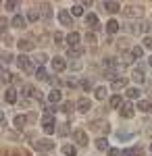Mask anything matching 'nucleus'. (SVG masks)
Instances as JSON below:
<instances>
[{
  "label": "nucleus",
  "instance_id": "nucleus-30",
  "mask_svg": "<svg viewBox=\"0 0 152 156\" xmlns=\"http://www.w3.org/2000/svg\"><path fill=\"white\" fill-rule=\"evenodd\" d=\"M71 15H73V17H79V15H83V4H75V6L71 9Z\"/></svg>",
  "mask_w": 152,
  "mask_h": 156
},
{
  "label": "nucleus",
  "instance_id": "nucleus-33",
  "mask_svg": "<svg viewBox=\"0 0 152 156\" xmlns=\"http://www.w3.org/2000/svg\"><path fill=\"white\" fill-rule=\"evenodd\" d=\"M46 69H44V67H38V71H35V77H38V79H46Z\"/></svg>",
  "mask_w": 152,
  "mask_h": 156
},
{
  "label": "nucleus",
  "instance_id": "nucleus-50",
  "mask_svg": "<svg viewBox=\"0 0 152 156\" xmlns=\"http://www.w3.org/2000/svg\"><path fill=\"white\" fill-rule=\"evenodd\" d=\"M148 65H150V67H152V56H150V58H148Z\"/></svg>",
  "mask_w": 152,
  "mask_h": 156
},
{
  "label": "nucleus",
  "instance_id": "nucleus-24",
  "mask_svg": "<svg viewBox=\"0 0 152 156\" xmlns=\"http://www.w3.org/2000/svg\"><path fill=\"white\" fill-rule=\"evenodd\" d=\"M85 23L92 25L94 29H96V27H98V17H96V15H92V12H90V15H85Z\"/></svg>",
  "mask_w": 152,
  "mask_h": 156
},
{
  "label": "nucleus",
  "instance_id": "nucleus-11",
  "mask_svg": "<svg viewBox=\"0 0 152 156\" xmlns=\"http://www.w3.org/2000/svg\"><path fill=\"white\" fill-rule=\"evenodd\" d=\"M121 117H123V119H131V117H133V104H123Z\"/></svg>",
  "mask_w": 152,
  "mask_h": 156
},
{
  "label": "nucleus",
  "instance_id": "nucleus-39",
  "mask_svg": "<svg viewBox=\"0 0 152 156\" xmlns=\"http://www.w3.org/2000/svg\"><path fill=\"white\" fill-rule=\"evenodd\" d=\"M60 110H63V112H71V110H73V104H71V102H65V104L60 106Z\"/></svg>",
  "mask_w": 152,
  "mask_h": 156
},
{
  "label": "nucleus",
  "instance_id": "nucleus-27",
  "mask_svg": "<svg viewBox=\"0 0 152 156\" xmlns=\"http://www.w3.org/2000/svg\"><path fill=\"white\" fill-rule=\"evenodd\" d=\"M138 108H140L142 112H148V110L152 108V104L148 102V100H140V102H138Z\"/></svg>",
  "mask_w": 152,
  "mask_h": 156
},
{
  "label": "nucleus",
  "instance_id": "nucleus-4",
  "mask_svg": "<svg viewBox=\"0 0 152 156\" xmlns=\"http://www.w3.org/2000/svg\"><path fill=\"white\" fill-rule=\"evenodd\" d=\"M79 40H81V36H79L77 31H71V34H67V40H65V42H67L69 48H77V46H79Z\"/></svg>",
  "mask_w": 152,
  "mask_h": 156
},
{
  "label": "nucleus",
  "instance_id": "nucleus-45",
  "mask_svg": "<svg viewBox=\"0 0 152 156\" xmlns=\"http://www.w3.org/2000/svg\"><path fill=\"white\" fill-rule=\"evenodd\" d=\"M117 137H119V140H129L131 135H129V133H123V131H119V133H117Z\"/></svg>",
  "mask_w": 152,
  "mask_h": 156
},
{
  "label": "nucleus",
  "instance_id": "nucleus-19",
  "mask_svg": "<svg viewBox=\"0 0 152 156\" xmlns=\"http://www.w3.org/2000/svg\"><path fill=\"white\" fill-rule=\"evenodd\" d=\"M102 6H104L108 12H117L119 9H121V6H119V2H108V0H106V2H102Z\"/></svg>",
  "mask_w": 152,
  "mask_h": 156
},
{
  "label": "nucleus",
  "instance_id": "nucleus-47",
  "mask_svg": "<svg viewBox=\"0 0 152 156\" xmlns=\"http://www.w3.org/2000/svg\"><path fill=\"white\" fill-rule=\"evenodd\" d=\"M67 85H69V87H75V85H77V81L71 77V79H67Z\"/></svg>",
  "mask_w": 152,
  "mask_h": 156
},
{
  "label": "nucleus",
  "instance_id": "nucleus-51",
  "mask_svg": "<svg viewBox=\"0 0 152 156\" xmlns=\"http://www.w3.org/2000/svg\"><path fill=\"white\" fill-rule=\"evenodd\" d=\"M150 152H152V144H150Z\"/></svg>",
  "mask_w": 152,
  "mask_h": 156
},
{
  "label": "nucleus",
  "instance_id": "nucleus-37",
  "mask_svg": "<svg viewBox=\"0 0 152 156\" xmlns=\"http://www.w3.org/2000/svg\"><path fill=\"white\" fill-rule=\"evenodd\" d=\"M2 81H4V83H11V81H13V77H11V73L6 71V69H4V71H2Z\"/></svg>",
  "mask_w": 152,
  "mask_h": 156
},
{
  "label": "nucleus",
  "instance_id": "nucleus-15",
  "mask_svg": "<svg viewBox=\"0 0 152 156\" xmlns=\"http://www.w3.org/2000/svg\"><path fill=\"white\" fill-rule=\"evenodd\" d=\"M13 27H15V29H23L25 27V19L21 15H15V17H13Z\"/></svg>",
  "mask_w": 152,
  "mask_h": 156
},
{
  "label": "nucleus",
  "instance_id": "nucleus-28",
  "mask_svg": "<svg viewBox=\"0 0 152 156\" xmlns=\"http://www.w3.org/2000/svg\"><path fill=\"white\" fill-rule=\"evenodd\" d=\"M127 98L138 100V98H140V90H138V87H129V90H127Z\"/></svg>",
  "mask_w": 152,
  "mask_h": 156
},
{
  "label": "nucleus",
  "instance_id": "nucleus-17",
  "mask_svg": "<svg viewBox=\"0 0 152 156\" xmlns=\"http://www.w3.org/2000/svg\"><path fill=\"white\" fill-rule=\"evenodd\" d=\"M102 67H104L106 71H113V69L117 67V58H110V56L104 58V60H102Z\"/></svg>",
  "mask_w": 152,
  "mask_h": 156
},
{
  "label": "nucleus",
  "instance_id": "nucleus-42",
  "mask_svg": "<svg viewBox=\"0 0 152 156\" xmlns=\"http://www.w3.org/2000/svg\"><path fill=\"white\" fill-rule=\"evenodd\" d=\"M54 44H56V46L63 44V34H54Z\"/></svg>",
  "mask_w": 152,
  "mask_h": 156
},
{
  "label": "nucleus",
  "instance_id": "nucleus-48",
  "mask_svg": "<svg viewBox=\"0 0 152 156\" xmlns=\"http://www.w3.org/2000/svg\"><path fill=\"white\" fill-rule=\"evenodd\" d=\"M85 40H88V42H96V36H94V34H88Z\"/></svg>",
  "mask_w": 152,
  "mask_h": 156
},
{
  "label": "nucleus",
  "instance_id": "nucleus-43",
  "mask_svg": "<svg viewBox=\"0 0 152 156\" xmlns=\"http://www.w3.org/2000/svg\"><path fill=\"white\" fill-rule=\"evenodd\" d=\"M108 156H121V150H117V148H110V150H108Z\"/></svg>",
  "mask_w": 152,
  "mask_h": 156
},
{
  "label": "nucleus",
  "instance_id": "nucleus-23",
  "mask_svg": "<svg viewBox=\"0 0 152 156\" xmlns=\"http://www.w3.org/2000/svg\"><path fill=\"white\" fill-rule=\"evenodd\" d=\"M129 54H131V58H133V60H138V58H142V54H144V50H142V46H133Z\"/></svg>",
  "mask_w": 152,
  "mask_h": 156
},
{
  "label": "nucleus",
  "instance_id": "nucleus-26",
  "mask_svg": "<svg viewBox=\"0 0 152 156\" xmlns=\"http://www.w3.org/2000/svg\"><path fill=\"white\" fill-rule=\"evenodd\" d=\"M27 19H29V21H38V19H40V11H38V9H29V11H27Z\"/></svg>",
  "mask_w": 152,
  "mask_h": 156
},
{
  "label": "nucleus",
  "instance_id": "nucleus-44",
  "mask_svg": "<svg viewBox=\"0 0 152 156\" xmlns=\"http://www.w3.org/2000/svg\"><path fill=\"white\" fill-rule=\"evenodd\" d=\"M11 54H9V52H4V54H2V62H4V65H6V62H11Z\"/></svg>",
  "mask_w": 152,
  "mask_h": 156
},
{
  "label": "nucleus",
  "instance_id": "nucleus-14",
  "mask_svg": "<svg viewBox=\"0 0 152 156\" xmlns=\"http://www.w3.org/2000/svg\"><path fill=\"white\" fill-rule=\"evenodd\" d=\"M13 123H15V127H17V129H23L25 123H27V117H25V115H17V117L13 119Z\"/></svg>",
  "mask_w": 152,
  "mask_h": 156
},
{
  "label": "nucleus",
  "instance_id": "nucleus-25",
  "mask_svg": "<svg viewBox=\"0 0 152 156\" xmlns=\"http://www.w3.org/2000/svg\"><path fill=\"white\" fill-rule=\"evenodd\" d=\"M94 98H96V100H104L106 98V87H96V90H94Z\"/></svg>",
  "mask_w": 152,
  "mask_h": 156
},
{
  "label": "nucleus",
  "instance_id": "nucleus-8",
  "mask_svg": "<svg viewBox=\"0 0 152 156\" xmlns=\"http://www.w3.org/2000/svg\"><path fill=\"white\" fill-rule=\"evenodd\" d=\"M90 108H92L90 98H79V102H77V110H79V112H88Z\"/></svg>",
  "mask_w": 152,
  "mask_h": 156
},
{
  "label": "nucleus",
  "instance_id": "nucleus-10",
  "mask_svg": "<svg viewBox=\"0 0 152 156\" xmlns=\"http://www.w3.org/2000/svg\"><path fill=\"white\" fill-rule=\"evenodd\" d=\"M108 104H110V108H123V98L119 96V94H115V96H110Z\"/></svg>",
  "mask_w": 152,
  "mask_h": 156
},
{
  "label": "nucleus",
  "instance_id": "nucleus-29",
  "mask_svg": "<svg viewBox=\"0 0 152 156\" xmlns=\"http://www.w3.org/2000/svg\"><path fill=\"white\" fill-rule=\"evenodd\" d=\"M63 154H65V156H75V146L65 144V146H63Z\"/></svg>",
  "mask_w": 152,
  "mask_h": 156
},
{
  "label": "nucleus",
  "instance_id": "nucleus-16",
  "mask_svg": "<svg viewBox=\"0 0 152 156\" xmlns=\"http://www.w3.org/2000/svg\"><path fill=\"white\" fill-rule=\"evenodd\" d=\"M119 27H121V25H119L115 19H110V21L106 23V31H108V34L113 36V34H117V31H119Z\"/></svg>",
  "mask_w": 152,
  "mask_h": 156
},
{
  "label": "nucleus",
  "instance_id": "nucleus-5",
  "mask_svg": "<svg viewBox=\"0 0 152 156\" xmlns=\"http://www.w3.org/2000/svg\"><path fill=\"white\" fill-rule=\"evenodd\" d=\"M73 140H75L79 146L85 148V146H88V133L83 131V129H77V131H73Z\"/></svg>",
  "mask_w": 152,
  "mask_h": 156
},
{
  "label": "nucleus",
  "instance_id": "nucleus-46",
  "mask_svg": "<svg viewBox=\"0 0 152 156\" xmlns=\"http://www.w3.org/2000/svg\"><path fill=\"white\" fill-rule=\"evenodd\" d=\"M129 31H131V34H138L140 27H138V25H129Z\"/></svg>",
  "mask_w": 152,
  "mask_h": 156
},
{
  "label": "nucleus",
  "instance_id": "nucleus-7",
  "mask_svg": "<svg viewBox=\"0 0 152 156\" xmlns=\"http://www.w3.org/2000/svg\"><path fill=\"white\" fill-rule=\"evenodd\" d=\"M52 69H54V71H65V69H67V60L63 58V56H54V58H52Z\"/></svg>",
  "mask_w": 152,
  "mask_h": 156
},
{
  "label": "nucleus",
  "instance_id": "nucleus-22",
  "mask_svg": "<svg viewBox=\"0 0 152 156\" xmlns=\"http://www.w3.org/2000/svg\"><path fill=\"white\" fill-rule=\"evenodd\" d=\"M96 148H98V150H106V152L110 150V148H108V142H106V137H98V140H96Z\"/></svg>",
  "mask_w": 152,
  "mask_h": 156
},
{
  "label": "nucleus",
  "instance_id": "nucleus-40",
  "mask_svg": "<svg viewBox=\"0 0 152 156\" xmlns=\"http://www.w3.org/2000/svg\"><path fill=\"white\" fill-rule=\"evenodd\" d=\"M83 87V90H90V87H92V81H90V79H81V83H79Z\"/></svg>",
  "mask_w": 152,
  "mask_h": 156
},
{
  "label": "nucleus",
  "instance_id": "nucleus-38",
  "mask_svg": "<svg viewBox=\"0 0 152 156\" xmlns=\"http://www.w3.org/2000/svg\"><path fill=\"white\" fill-rule=\"evenodd\" d=\"M144 48L152 50V37H150V36H146V37H144Z\"/></svg>",
  "mask_w": 152,
  "mask_h": 156
},
{
  "label": "nucleus",
  "instance_id": "nucleus-49",
  "mask_svg": "<svg viewBox=\"0 0 152 156\" xmlns=\"http://www.w3.org/2000/svg\"><path fill=\"white\" fill-rule=\"evenodd\" d=\"M34 98H35V100H42V98H44V96H42V94H40V92L35 90V92H34Z\"/></svg>",
  "mask_w": 152,
  "mask_h": 156
},
{
  "label": "nucleus",
  "instance_id": "nucleus-20",
  "mask_svg": "<svg viewBox=\"0 0 152 156\" xmlns=\"http://www.w3.org/2000/svg\"><path fill=\"white\" fill-rule=\"evenodd\" d=\"M81 54H83L81 46H77V48H69V52H67V56H69V58H77V56H81Z\"/></svg>",
  "mask_w": 152,
  "mask_h": 156
},
{
  "label": "nucleus",
  "instance_id": "nucleus-6",
  "mask_svg": "<svg viewBox=\"0 0 152 156\" xmlns=\"http://www.w3.org/2000/svg\"><path fill=\"white\" fill-rule=\"evenodd\" d=\"M59 21H60V25H73V15L67 9H63L59 12Z\"/></svg>",
  "mask_w": 152,
  "mask_h": 156
},
{
  "label": "nucleus",
  "instance_id": "nucleus-1",
  "mask_svg": "<svg viewBox=\"0 0 152 156\" xmlns=\"http://www.w3.org/2000/svg\"><path fill=\"white\" fill-rule=\"evenodd\" d=\"M31 146L38 152H50L54 148V142H50V140H35V142H31Z\"/></svg>",
  "mask_w": 152,
  "mask_h": 156
},
{
  "label": "nucleus",
  "instance_id": "nucleus-13",
  "mask_svg": "<svg viewBox=\"0 0 152 156\" xmlns=\"http://www.w3.org/2000/svg\"><path fill=\"white\" fill-rule=\"evenodd\" d=\"M125 85H127V79H125V77H119V79H115V81L110 83V87L117 92V90H123Z\"/></svg>",
  "mask_w": 152,
  "mask_h": 156
},
{
  "label": "nucleus",
  "instance_id": "nucleus-2",
  "mask_svg": "<svg viewBox=\"0 0 152 156\" xmlns=\"http://www.w3.org/2000/svg\"><path fill=\"white\" fill-rule=\"evenodd\" d=\"M54 125H56V123H54V117H52V115H44V117H42V127H44L46 133H54V129H56Z\"/></svg>",
  "mask_w": 152,
  "mask_h": 156
},
{
  "label": "nucleus",
  "instance_id": "nucleus-41",
  "mask_svg": "<svg viewBox=\"0 0 152 156\" xmlns=\"http://www.w3.org/2000/svg\"><path fill=\"white\" fill-rule=\"evenodd\" d=\"M69 133V125H63V127H59V135H67Z\"/></svg>",
  "mask_w": 152,
  "mask_h": 156
},
{
  "label": "nucleus",
  "instance_id": "nucleus-32",
  "mask_svg": "<svg viewBox=\"0 0 152 156\" xmlns=\"http://www.w3.org/2000/svg\"><path fill=\"white\" fill-rule=\"evenodd\" d=\"M42 19H44V21H50V19H52V11H50V9H48V6H44V9H42Z\"/></svg>",
  "mask_w": 152,
  "mask_h": 156
},
{
  "label": "nucleus",
  "instance_id": "nucleus-35",
  "mask_svg": "<svg viewBox=\"0 0 152 156\" xmlns=\"http://www.w3.org/2000/svg\"><path fill=\"white\" fill-rule=\"evenodd\" d=\"M34 87H31V85H23V92H21V94H23V96H34Z\"/></svg>",
  "mask_w": 152,
  "mask_h": 156
},
{
  "label": "nucleus",
  "instance_id": "nucleus-12",
  "mask_svg": "<svg viewBox=\"0 0 152 156\" xmlns=\"http://www.w3.org/2000/svg\"><path fill=\"white\" fill-rule=\"evenodd\" d=\"M60 98H63V94H60L59 90H52V92L48 94V104H54V102H60Z\"/></svg>",
  "mask_w": 152,
  "mask_h": 156
},
{
  "label": "nucleus",
  "instance_id": "nucleus-31",
  "mask_svg": "<svg viewBox=\"0 0 152 156\" xmlns=\"http://www.w3.org/2000/svg\"><path fill=\"white\" fill-rule=\"evenodd\" d=\"M133 79H136L138 83H144V71H142V69H136V71H133Z\"/></svg>",
  "mask_w": 152,
  "mask_h": 156
},
{
  "label": "nucleus",
  "instance_id": "nucleus-36",
  "mask_svg": "<svg viewBox=\"0 0 152 156\" xmlns=\"http://www.w3.org/2000/svg\"><path fill=\"white\" fill-rule=\"evenodd\" d=\"M34 58H35V62H38V65H40V67H42V65H44V62H46V58H48V56H46V54H35Z\"/></svg>",
  "mask_w": 152,
  "mask_h": 156
},
{
  "label": "nucleus",
  "instance_id": "nucleus-18",
  "mask_svg": "<svg viewBox=\"0 0 152 156\" xmlns=\"http://www.w3.org/2000/svg\"><path fill=\"white\" fill-rule=\"evenodd\" d=\"M17 46H19V50H21V52H27V50L34 48V44H31L29 40H19V42H17Z\"/></svg>",
  "mask_w": 152,
  "mask_h": 156
},
{
  "label": "nucleus",
  "instance_id": "nucleus-3",
  "mask_svg": "<svg viewBox=\"0 0 152 156\" xmlns=\"http://www.w3.org/2000/svg\"><path fill=\"white\" fill-rule=\"evenodd\" d=\"M15 62H17V67H19V69H23V71H31V69H34L29 56H25V54H19V56L15 58Z\"/></svg>",
  "mask_w": 152,
  "mask_h": 156
},
{
  "label": "nucleus",
  "instance_id": "nucleus-21",
  "mask_svg": "<svg viewBox=\"0 0 152 156\" xmlns=\"http://www.w3.org/2000/svg\"><path fill=\"white\" fill-rule=\"evenodd\" d=\"M142 154V148H127V150H123L121 156H140Z\"/></svg>",
  "mask_w": 152,
  "mask_h": 156
},
{
  "label": "nucleus",
  "instance_id": "nucleus-9",
  "mask_svg": "<svg viewBox=\"0 0 152 156\" xmlns=\"http://www.w3.org/2000/svg\"><path fill=\"white\" fill-rule=\"evenodd\" d=\"M4 100H6V102H11V104H15V102L19 100V94H17V90L9 87V90H6V94H4Z\"/></svg>",
  "mask_w": 152,
  "mask_h": 156
},
{
  "label": "nucleus",
  "instance_id": "nucleus-34",
  "mask_svg": "<svg viewBox=\"0 0 152 156\" xmlns=\"http://www.w3.org/2000/svg\"><path fill=\"white\" fill-rule=\"evenodd\" d=\"M4 6H6V11H17V6H19V4H17V2H13V0H6V2H4Z\"/></svg>",
  "mask_w": 152,
  "mask_h": 156
}]
</instances>
